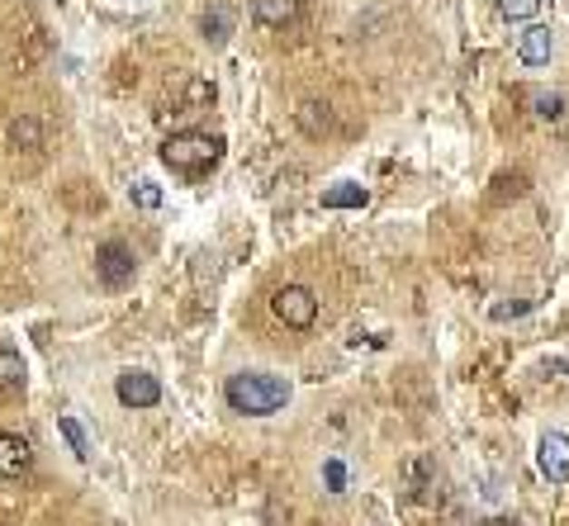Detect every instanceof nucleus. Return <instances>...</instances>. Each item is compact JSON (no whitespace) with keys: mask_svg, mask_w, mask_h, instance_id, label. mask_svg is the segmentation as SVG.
Here are the masks:
<instances>
[{"mask_svg":"<svg viewBox=\"0 0 569 526\" xmlns=\"http://www.w3.org/2000/svg\"><path fill=\"white\" fill-rule=\"evenodd\" d=\"M223 398L242 417H276L289 404V380L270 370H238V375H228Z\"/></svg>","mask_w":569,"mask_h":526,"instance_id":"nucleus-1","label":"nucleus"},{"mask_svg":"<svg viewBox=\"0 0 569 526\" xmlns=\"http://www.w3.org/2000/svg\"><path fill=\"white\" fill-rule=\"evenodd\" d=\"M219 157H223V138L204 133V129H185V133H172L162 142V166H172L176 176H200Z\"/></svg>","mask_w":569,"mask_h":526,"instance_id":"nucleus-2","label":"nucleus"},{"mask_svg":"<svg viewBox=\"0 0 569 526\" xmlns=\"http://www.w3.org/2000/svg\"><path fill=\"white\" fill-rule=\"evenodd\" d=\"M270 313H276L285 327L309 332L313 318H319V299H313V289H304V285H280L270 294Z\"/></svg>","mask_w":569,"mask_h":526,"instance_id":"nucleus-3","label":"nucleus"},{"mask_svg":"<svg viewBox=\"0 0 569 526\" xmlns=\"http://www.w3.org/2000/svg\"><path fill=\"white\" fill-rule=\"evenodd\" d=\"M133 270H138V257H133V247H129V242L110 238V242H100V247H95V276H100V285L123 289V285L133 280Z\"/></svg>","mask_w":569,"mask_h":526,"instance_id":"nucleus-4","label":"nucleus"},{"mask_svg":"<svg viewBox=\"0 0 569 526\" xmlns=\"http://www.w3.org/2000/svg\"><path fill=\"white\" fill-rule=\"evenodd\" d=\"M114 398L123 408H157L162 385H157V375H147V370H123L114 380Z\"/></svg>","mask_w":569,"mask_h":526,"instance_id":"nucleus-5","label":"nucleus"},{"mask_svg":"<svg viewBox=\"0 0 569 526\" xmlns=\"http://www.w3.org/2000/svg\"><path fill=\"white\" fill-rule=\"evenodd\" d=\"M536 470H541V479H551V483L569 479V436L564 432H541V441H536Z\"/></svg>","mask_w":569,"mask_h":526,"instance_id":"nucleus-6","label":"nucleus"},{"mask_svg":"<svg viewBox=\"0 0 569 526\" xmlns=\"http://www.w3.org/2000/svg\"><path fill=\"white\" fill-rule=\"evenodd\" d=\"M551 53H555V38H551L545 24H526L517 34V62H522V67H545Z\"/></svg>","mask_w":569,"mask_h":526,"instance_id":"nucleus-7","label":"nucleus"},{"mask_svg":"<svg viewBox=\"0 0 569 526\" xmlns=\"http://www.w3.org/2000/svg\"><path fill=\"white\" fill-rule=\"evenodd\" d=\"M34 465V451L19 432H0V479H19Z\"/></svg>","mask_w":569,"mask_h":526,"instance_id":"nucleus-8","label":"nucleus"},{"mask_svg":"<svg viewBox=\"0 0 569 526\" xmlns=\"http://www.w3.org/2000/svg\"><path fill=\"white\" fill-rule=\"evenodd\" d=\"M299 15V0H251V24L261 29H285Z\"/></svg>","mask_w":569,"mask_h":526,"instance_id":"nucleus-9","label":"nucleus"},{"mask_svg":"<svg viewBox=\"0 0 569 526\" xmlns=\"http://www.w3.org/2000/svg\"><path fill=\"white\" fill-rule=\"evenodd\" d=\"M370 204V190L356 180H337L323 190V209H366Z\"/></svg>","mask_w":569,"mask_h":526,"instance_id":"nucleus-10","label":"nucleus"},{"mask_svg":"<svg viewBox=\"0 0 569 526\" xmlns=\"http://www.w3.org/2000/svg\"><path fill=\"white\" fill-rule=\"evenodd\" d=\"M29 385V365H25V356L10 351V346H0V394H19Z\"/></svg>","mask_w":569,"mask_h":526,"instance_id":"nucleus-11","label":"nucleus"},{"mask_svg":"<svg viewBox=\"0 0 569 526\" xmlns=\"http://www.w3.org/2000/svg\"><path fill=\"white\" fill-rule=\"evenodd\" d=\"M200 34H204V44L223 48V44H228V34H233V15H228L223 5H209V10H200Z\"/></svg>","mask_w":569,"mask_h":526,"instance_id":"nucleus-12","label":"nucleus"},{"mask_svg":"<svg viewBox=\"0 0 569 526\" xmlns=\"http://www.w3.org/2000/svg\"><path fill=\"white\" fill-rule=\"evenodd\" d=\"M57 432H62V441L72 446L76 460H91V436H86V427H81L72 413H57Z\"/></svg>","mask_w":569,"mask_h":526,"instance_id":"nucleus-13","label":"nucleus"},{"mask_svg":"<svg viewBox=\"0 0 569 526\" xmlns=\"http://www.w3.org/2000/svg\"><path fill=\"white\" fill-rule=\"evenodd\" d=\"M498 15H503V19H513V24H536L541 0H498Z\"/></svg>","mask_w":569,"mask_h":526,"instance_id":"nucleus-14","label":"nucleus"},{"mask_svg":"<svg viewBox=\"0 0 569 526\" xmlns=\"http://www.w3.org/2000/svg\"><path fill=\"white\" fill-rule=\"evenodd\" d=\"M129 200H133L138 209H162L166 195H162V185H157V180H133V185H129Z\"/></svg>","mask_w":569,"mask_h":526,"instance_id":"nucleus-15","label":"nucleus"},{"mask_svg":"<svg viewBox=\"0 0 569 526\" xmlns=\"http://www.w3.org/2000/svg\"><path fill=\"white\" fill-rule=\"evenodd\" d=\"M323 483H328V493H347V465H342V455H328V460H323Z\"/></svg>","mask_w":569,"mask_h":526,"instance_id":"nucleus-16","label":"nucleus"},{"mask_svg":"<svg viewBox=\"0 0 569 526\" xmlns=\"http://www.w3.org/2000/svg\"><path fill=\"white\" fill-rule=\"evenodd\" d=\"M526 313H532V299H513V304L503 299V304L489 308V318H494V323H513V318H526Z\"/></svg>","mask_w":569,"mask_h":526,"instance_id":"nucleus-17","label":"nucleus"},{"mask_svg":"<svg viewBox=\"0 0 569 526\" xmlns=\"http://www.w3.org/2000/svg\"><path fill=\"white\" fill-rule=\"evenodd\" d=\"M10 142H29V147H38V123H34V119H15V123H10Z\"/></svg>","mask_w":569,"mask_h":526,"instance_id":"nucleus-18","label":"nucleus"},{"mask_svg":"<svg viewBox=\"0 0 569 526\" xmlns=\"http://www.w3.org/2000/svg\"><path fill=\"white\" fill-rule=\"evenodd\" d=\"M536 114L541 119H564V95H536Z\"/></svg>","mask_w":569,"mask_h":526,"instance_id":"nucleus-19","label":"nucleus"},{"mask_svg":"<svg viewBox=\"0 0 569 526\" xmlns=\"http://www.w3.org/2000/svg\"><path fill=\"white\" fill-rule=\"evenodd\" d=\"M114 5H147V0H114Z\"/></svg>","mask_w":569,"mask_h":526,"instance_id":"nucleus-20","label":"nucleus"}]
</instances>
